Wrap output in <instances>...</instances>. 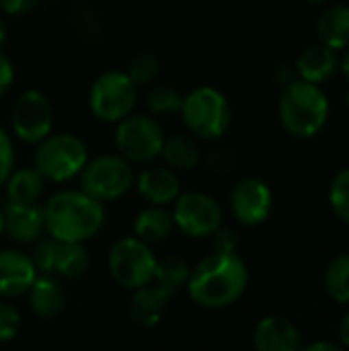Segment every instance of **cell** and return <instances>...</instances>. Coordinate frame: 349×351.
<instances>
[{
    "label": "cell",
    "instance_id": "5bb4252c",
    "mask_svg": "<svg viewBox=\"0 0 349 351\" xmlns=\"http://www.w3.org/2000/svg\"><path fill=\"white\" fill-rule=\"evenodd\" d=\"M39 276L29 253L19 249H0V298L12 300L25 296Z\"/></svg>",
    "mask_w": 349,
    "mask_h": 351
},
{
    "label": "cell",
    "instance_id": "4dcf8cb0",
    "mask_svg": "<svg viewBox=\"0 0 349 351\" xmlns=\"http://www.w3.org/2000/svg\"><path fill=\"white\" fill-rule=\"evenodd\" d=\"M21 325H23L21 313L10 302H4L0 298V343L12 341L19 335Z\"/></svg>",
    "mask_w": 349,
    "mask_h": 351
},
{
    "label": "cell",
    "instance_id": "83f0119b",
    "mask_svg": "<svg viewBox=\"0 0 349 351\" xmlns=\"http://www.w3.org/2000/svg\"><path fill=\"white\" fill-rule=\"evenodd\" d=\"M329 204L335 216L349 224V169L339 171L329 187Z\"/></svg>",
    "mask_w": 349,
    "mask_h": 351
},
{
    "label": "cell",
    "instance_id": "277c9868",
    "mask_svg": "<svg viewBox=\"0 0 349 351\" xmlns=\"http://www.w3.org/2000/svg\"><path fill=\"white\" fill-rule=\"evenodd\" d=\"M179 113L189 134L202 140L222 138L232 119L228 99L214 86H197L187 93Z\"/></svg>",
    "mask_w": 349,
    "mask_h": 351
},
{
    "label": "cell",
    "instance_id": "8fae6325",
    "mask_svg": "<svg viewBox=\"0 0 349 351\" xmlns=\"http://www.w3.org/2000/svg\"><path fill=\"white\" fill-rule=\"evenodd\" d=\"M10 128L19 142L39 144L53 128V109L41 90H25L14 101L10 111Z\"/></svg>",
    "mask_w": 349,
    "mask_h": 351
},
{
    "label": "cell",
    "instance_id": "1f68e13d",
    "mask_svg": "<svg viewBox=\"0 0 349 351\" xmlns=\"http://www.w3.org/2000/svg\"><path fill=\"white\" fill-rule=\"evenodd\" d=\"M14 160H16L14 142H12L10 134L0 125V185H4L6 177L14 169Z\"/></svg>",
    "mask_w": 349,
    "mask_h": 351
},
{
    "label": "cell",
    "instance_id": "2e32d148",
    "mask_svg": "<svg viewBox=\"0 0 349 351\" xmlns=\"http://www.w3.org/2000/svg\"><path fill=\"white\" fill-rule=\"evenodd\" d=\"M25 296L31 313L43 321H51L60 317L68 302V294L62 282L51 274H39Z\"/></svg>",
    "mask_w": 349,
    "mask_h": 351
},
{
    "label": "cell",
    "instance_id": "9c48e42d",
    "mask_svg": "<svg viewBox=\"0 0 349 351\" xmlns=\"http://www.w3.org/2000/svg\"><path fill=\"white\" fill-rule=\"evenodd\" d=\"M165 132L163 125L142 113H130L121 121L115 123L113 142L117 148V154L134 162H152L160 156L163 144H165Z\"/></svg>",
    "mask_w": 349,
    "mask_h": 351
},
{
    "label": "cell",
    "instance_id": "30bf717a",
    "mask_svg": "<svg viewBox=\"0 0 349 351\" xmlns=\"http://www.w3.org/2000/svg\"><path fill=\"white\" fill-rule=\"evenodd\" d=\"M173 222L189 239H208L222 226L220 204L204 191H185L173 202Z\"/></svg>",
    "mask_w": 349,
    "mask_h": 351
},
{
    "label": "cell",
    "instance_id": "e575fe53",
    "mask_svg": "<svg viewBox=\"0 0 349 351\" xmlns=\"http://www.w3.org/2000/svg\"><path fill=\"white\" fill-rule=\"evenodd\" d=\"M37 4V0H0V8L2 12L10 14V16H19V14H27L29 10H33Z\"/></svg>",
    "mask_w": 349,
    "mask_h": 351
},
{
    "label": "cell",
    "instance_id": "3957f363",
    "mask_svg": "<svg viewBox=\"0 0 349 351\" xmlns=\"http://www.w3.org/2000/svg\"><path fill=\"white\" fill-rule=\"evenodd\" d=\"M329 117V99L319 84L292 80L280 97V121L296 138H311L323 130Z\"/></svg>",
    "mask_w": 349,
    "mask_h": 351
},
{
    "label": "cell",
    "instance_id": "484cf974",
    "mask_svg": "<svg viewBox=\"0 0 349 351\" xmlns=\"http://www.w3.org/2000/svg\"><path fill=\"white\" fill-rule=\"evenodd\" d=\"M325 288L337 304H349V253L331 259L325 271Z\"/></svg>",
    "mask_w": 349,
    "mask_h": 351
},
{
    "label": "cell",
    "instance_id": "7402d4cb",
    "mask_svg": "<svg viewBox=\"0 0 349 351\" xmlns=\"http://www.w3.org/2000/svg\"><path fill=\"white\" fill-rule=\"evenodd\" d=\"M4 189L6 202H37L45 189V179L35 167H21L10 171V175L4 181Z\"/></svg>",
    "mask_w": 349,
    "mask_h": 351
},
{
    "label": "cell",
    "instance_id": "9a60e30c",
    "mask_svg": "<svg viewBox=\"0 0 349 351\" xmlns=\"http://www.w3.org/2000/svg\"><path fill=\"white\" fill-rule=\"evenodd\" d=\"M136 189L140 197L150 206H173L181 193V179L177 171L169 167L144 169L136 177Z\"/></svg>",
    "mask_w": 349,
    "mask_h": 351
},
{
    "label": "cell",
    "instance_id": "d6986e66",
    "mask_svg": "<svg viewBox=\"0 0 349 351\" xmlns=\"http://www.w3.org/2000/svg\"><path fill=\"white\" fill-rule=\"evenodd\" d=\"M339 60H337V49L325 45V43H315L309 45L296 60V70L302 80L321 84L329 80L337 72Z\"/></svg>",
    "mask_w": 349,
    "mask_h": 351
},
{
    "label": "cell",
    "instance_id": "d590c367",
    "mask_svg": "<svg viewBox=\"0 0 349 351\" xmlns=\"http://www.w3.org/2000/svg\"><path fill=\"white\" fill-rule=\"evenodd\" d=\"M309 351H335L339 350V343H329V341H317V343H311L306 346Z\"/></svg>",
    "mask_w": 349,
    "mask_h": 351
},
{
    "label": "cell",
    "instance_id": "ac0fdd59",
    "mask_svg": "<svg viewBox=\"0 0 349 351\" xmlns=\"http://www.w3.org/2000/svg\"><path fill=\"white\" fill-rule=\"evenodd\" d=\"M169 298L171 296L154 282L132 290V298H130V306H128L130 319L144 329H154L156 325H160V321L167 313Z\"/></svg>",
    "mask_w": 349,
    "mask_h": 351
},
{
    "label": "cell",
    "instance_id": "44dd1931",
    "mask_svg": "<svg viewBox=\"0 0 349 351\" xmlns=\"http://www.w3.org/2000/svg\"><path fill=\"white\" fill-rule=\"evenodd\" d=\"M175 230L173 214L167 210V206H150L138 212L134 218V234L142 239L148 245L165 243Z\"/></svg>",
    "mask_w": 349,
    "mask_h": 351
},
{
    "label": "cell",
    "instance_id": "74e56055",
    "mask_svg": "<svg viewBox=\"0 0 349 351\" xmlns=\"http://www.w3.org/2000/svg\"><path fill=\"white\" fill-rule=\"evenodd\" d=\"M339 66H341V72H344V76H346V78L349 80V47H346V53H344V58H341Z\"/></svg>",
    "mask_w": 349,
    "mask_h": 351
},
{
    "label": "cell",
    "instance_id": "7a4b0ae2",
    "mask_svg": "<svg viewBox=\"0 0 349 351\" xmlns=\"http://www.w3.org/2000/svg\"><path fill=\"white\" fill-rule=\"evenodd\" d=\"M45 234L62 243H86L95 239L107 220L105 204L82 189L56 191L43 206Z\"/></svg>",
    "mask_w": 349,
    "mask_h": 351
},
{
    "label": "cell",
    "instance_id": "60d3db41",
    "mask_svg": "<svg viewBox=\"0 0 349 351\" xmlns=\"http://www.w3.org/2000/svg\"><path fill=\"white\" fill-rule=\"evenodd\" d=\"M309 2H325V0H309Z\"/></svg>",
    "mask_w": 349,
    "mask_h": 351
},
{
    "label": "cell",
    "instance_id": "4316f807",
    "mask_svg": "<svg viewBox=\"0 0 349 351\" xmlns=\"http://www.w3.org/2000/svg\"><path fill=\"white\" fill-rule=\"evenodd\" d=\"M183 105V95L175 86H154L146 97V107L154 115L179 113Z\"/></svg>",
    "mask_w": 349,
    "mask_h": 351
},
{
    "label": "cell",
    "instance_id": "8d00e7d4",
    "mask_svg": "<svg viewBox=\"0 0 349 351\" xmlns=\"http://www.w3.org/2000/svg\"><path fill=\"white\" fill-rule=\"evenodd\" d=\"M339 341H341L344 348H349V315L339 325Z\"/></svg>",
    "mask_w": 349,
    "mask_h": 351
},
{
    "label": "cell",
    "instance_id": "d4e9b609",
    "mask_svg": "<svg viewBox=\"0 0 349 351\" xmlns=\"http://www.w3.org/2000/svg\"><path fill=\"white\" fill-rule=\"evenodd\" d=\"M189 274H191V267L183 257L167 255V257L156 259L152 282L156 286H160L169 296H173V294H177L179 290H183L187 286Z\"/></svg>",
    "mask_w": 349,
    "mask_h": 351
},
{
    "label": "cell",
    "instance_id": "ba28073f",
    "mask_svg": "<svg viewBox=\"0 0 349 351\" xmlns=\"http://www.w3.org/2000/svg\"><path fill=\"white\" fill-rule=\"evenodd\" d=\"M138 101V86L125 72L107 70L95 78L88 88L91 113L105 123H117L134 113Z\"/></svg>",
    "mask_w": 349,
    "mask_h": 351
},
{
    "label": "cell",
    "instance_id": "f546056e",
    "mask_svg": "<svg viewBox=\"0 0 349 351\" xmlns=\"http://www.w3.org/2000/svg\"><path fill=\"white\" fill-rule=\"evenodd\" d=\"M33 249L29 253V257L33 259L35 267L39 274H51L53 276V257H56V247L58 241L53 237H39L35 243H31Z\"/></svg>",
    "mask_w": 349,
    "mask_h": 351
},
{
    "label": "cell",
    "instance_id": "5b68a950",
    "mask_svg": "<svg viewBox=\"0 0 349 351\" xmlns=\"http://www.w3.org/2000/svg\"><path fill=\"white\" fill-rule=\"evenodd\" d=\"M35 146L33 167L51 183H66L78 177L88 160L86 144L74 134H49Z\"/></svg>",
    "mask_w": 349,
    "mask_h": 351
},
{
    "label": "cell",
    "instance_id": "8992f818",
    "mask_svg": "<svg viewBox=\"0 0 349 351\" xmlns=\"http://www.w3.org/2000/svg\"><path fill=\"white\" fill-rule=\"evenodd\" d=\"M78 179L80 189L101 204L123 197L136 183L132 162L121 154H101L88 158Z\"/></svg>",
    "mask_w": 349,
    "mask_h": 351
},
{
    "label": "cell",
    "instance_id": "52a82bcc",
    "mask_svg": "<svg viewBox=\"0 0 349 351\" xmlns=\"http://www.w3.org/2000/svg\"><path fill=\"white\" fill-rule=\"evenodd\" d=\"M156 259L152 245L144 243L136 234L123 237L111 245L107 253V269L117 286L136 290L152 282Z\"/></svg>",
    "mask_w": 349,
    "mask_h": 351
},
{
    "label": "cell",
    "instance_id": "7c38bea8",
    "mask_svg": "<svg viewBox=\"0 0 349 351\" xmlns=\"http://www.w3.org/2000/svg\"><path fill=\"white\" fill-rule=\"evenodd\" d=\"M274 208V193L269 185L257 177L241 179L230 191L232 216L245 226L263 224Z\"/></svg>",
    "mask_w": 349,
    "mask_h": 351
},
{
    "label": "cell",
    "instance_id": "cb8c5ba5",
    "mask_svg": "<svg viewBox=\"0 0 349 351\" xmlns=\"http://www.w3.org/2000/svg\"><path fill=\"white\" fill-rule=\"evenodd\" d=\"M88 269V253L84 243H62L58 241L53 257V276L62 280H78Z\"/></svg>",
    "mask_w": 349,
    "mask_h": 351
},
{
    "label": "cell",
    "instance_id": "4fadbf2b",
    "mask_svg": "<svg viewBox=\"0 0 349 351\" xmlns=\"http://www.w3.org/2000/svg\"><path fill=\"white\" fill-rule=\"evenodd\" d=\"M4 210V234L19 245H31L45 232L43 206L37 202H6Z\"/></svg>",
    "mask_w": 349,
    "mask_h": 351
},
{
    "label": "cell",
    "instance_id": "836d02e7",
    "mask_svg": "<svg viewBox=\"0 0 349 351\" xmlns=\"http://www.w3.org/2000/svg\"><path fill=\"white\" fill-rule=\"evenodd\" d=\"M14 82V66L6 53L0 51V97L12 86Z\"/></svg>",
    "mask_w": 349,
    "mask_h": 351
},
{
    "label": "cell",
    "instance_id": "f1b7e54d",
    "mask_svg": "<svg viewBox=\"0 0 349 351\" xmlns=\"http://www.w3.org/2000/svg\"><path fill=\"white\" fill-rule=\"evenodd\" d=\"M158 70H160V64H158V60L154 56L140 53L130 62L125 74L132 78V82L136 86H146V84L154 82V78L158 76Z\"/></svg>",
    "mask_w": 349,
    "mask_h": 351
},
{
    "label": "cell",
    "instance_id": "ab89813d",
    "mask_svg": "<svg viewBox=\"0 0 349 351\" xmlns=\"http://www.w3.org/2000/svg\"><path fill=\"white\" fill-rule=\"evenodd\" d=\"M4 234V210H2V206H0V237Z\"/></svg>",
    "mask_w": 349,
    "mask_h": 351
},
{
    "label": "cell",
    "instance_id": "e0dca14e",
    "mask_svg": "<svg viewBox=\"0 0 349 351\" xmlns=\"http://www.w3.org/2000/svg\"><path fill=\"white\" fill-rule=\"evenodd\" d=\"M302 335L298 327L286 317H263L253 331V346L259 351H296L300 350Z\"/></svg>",
    "mask_w": 349,
    "mask_h": 351
},
{
    "label": "cell",
    "instance_id": "b9f144b4",
    "mask_svg": "<svg viewBox=\"0 0 349 351\" xmlns=\"http://www.w3.org/2000/svg\"><path fill=\"white\" fill-rule=\"evenodd\" d=\"M346 101H348V107H349V93H348V97H346Z\"/></svg>",
    "mask_w": 349,
    "mask_h": 351
},
{
    "label": "cell",
    "instance_id": "f35d334b",
    "mask_svg": "<svg viewBox=\"0 0 349 351\" xmlns=\"http://www.w3.org/2000/svg\"><path fill=\"white\" fill-rule=\"evenodd\" d=\"M4 41H6V25H4V21L0 19V47L4 45Z\"/></svg>",
    "mask_w": 349,
    "mask_h": 351
},
{
    "label": "cell",
    "instance_id": "ffe728a7",
    "mask_svg": "<svg viewBox=\"0 0 349 351\" xmlns=\"http://www.w3.org/2000/svg\"><path fill=\"white\" fill-rule=\"evenodd\" d=\"M160 158L165 160V165L169 169H173L177 173H187V171H193L200 165L202 148H200V142L195 140V136H191V134H173V136L165 138Z\"/></svg>",
    "mask_w": 349,
    "mask_h": 351
},
{
    "label": "cell",
    "instance_id": "603a6c76",
    "mask_svg": "<svg viewBox=\"0 0 349 351\" xmlns=\"http://www.w3.org/2000/svg\"><path fill=\"white\" fill-rule=\"evenodd\" d=\"M317 35L321 43L333 49L349 47V6L337 4L327 8L317 23Z\"/></svg>",
    "mask_w": 349,
    "mask_h": 351
},
{
    "label": "cell",
    "instance_id": "6da1fadb",
    "mask_svg": "<svg viewBox=\"0 0 349 351\" xmlns=\"http://www.w3.org/2000/svg\"><path fill=\"white\" fill-rule=\"evenodd\" d=\"M249 269L237 251H214L191 267L187 296L193 304L220 311L232 306L247 290Z\"/></svg>",
    "mask_w": 349,
    "mask_h": 351
},
{
    "label": "cell",
    "instance_id": "d6a6232c",
    "mask_svg": "<svg viewBox=\"0 0 349 351\" xmlns=\"http://www.w3.org/2000/svg\"><path fill=\"white\" fill-rule=\"evenodd\" d=\"M214 249L216 251H237L239 249V237L237 232L228 230V228H218L214 234Z\"/></svg>",
    "mask_w": 349,
    "mask_h": 351
}]
</instances>
